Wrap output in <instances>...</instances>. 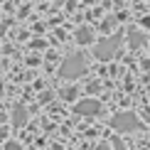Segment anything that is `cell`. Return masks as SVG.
I'll use <instances>...</instances> for the list:
<instances>
[{
  "mask_svg": "<svg viewBox=\"0 0 150 150\" xmlns=\"http://www.w3.org/2000/svg\"><path fill=\"white\" fill-rule=\"evenodd\" d=\"M111 128L118 130V133H135V130L143 128L140 118L135 113H130V111H123V113H118L111 118Z\"/></svg>",
  "mask_w": 150,
  "mask_h": 150,
  "instance_id": "obj_1",
  "label": "cell"
},
{
  "mask_svg": "<svg viewBox=\"0 0 150 150\" xmlns=\"http://www.w3.org/2000/svg\"><path fill=\"white\" fill-rule=\"evenodd\" d=\"M84 71H86L84 54H71V57H67L64 62H62V67H59V76L62 79H76Z\"/></svg>",
  "mask_w": 150,
  "mask_h": 150,
  "instance_id": "obj_2",
  "label": "cell"
},
{
  "mask_svg": "<svg viewBox=\"0 0 150 150\" xmlns=\"http://www.w3.org/2000/svg\"><path fill=\"white\" fill-rule=\"evenodd\" d=\"M118 47H121V37L113 35V37H106V40H101L96 47H93V54H96V59H111L113 54L118 52Z\"/></svg>",
  "mask_w": 150,
  "mask_h": 150,
  "instance_id": "obj_3",
  "label": "cell"
},
{
  "mask_svg": "<svg viewBox=\"0 0 150 150\" xmlns=\"http://www.w3.org/2000/svg\"><path fill=\"white\" fill-rule=\"evenodd\" d=\"M74 111H76L79 116H96V113H101V101L89 96V98H84V101H79L74 106Z\"/></svg>",
  "mask_w": 150,
  "mask_h": 150,
  "instance_id": "obj_4",
  "label": "cell"
},
{
  "mask_svg": "<svg viewBox=\"0 0 150 150\" xmlns=\"http://www.w3.org/2000/svg\"><path fill=\"white\" fill-rule=\"evenodd\" d=\"M25 123H27V108H25V106H15V108H12V126H25Z\"/></svg>",
  "mask_w": 150,
  "mask_h": 150,
  "instance_id": "obj_5",
  "label": "cell"
},
{
  "mask_svg": "<svg viewBox=\"0 0 150 150\" xmlns=\"http://www.w3.org/2000/svg\"><path fill=\"white\" fill-rule=\"evenodd\" d=\"M91 40H93V30L91 27H79L76 30V42L79 45H91Z\"/></svg>",
  "mask_w": 150,
  "mask_h": 150,
  "instance_id": "obj_6",
  "label": "cell"
},
{
  "mask_svg": "<svg viewBox=\"0 0 150 150\" xmlns=\"http://www.w3.org/2000/svg\"><path fill=\"white\" fill-rule=\"evenodd\" d=\"M128 45L133 47V49L143 47V45H145V35H143V32H130L128 35Z\"/></svg>",
  "mask_w": 150,
  "mask_h": 150,
  "instance_id": "obj_7",
  "label": "cell"
},
{
  "mask_svg": "<svg viewBox=\"0 0 150 150\" xmlns=\"http://www.w3.org/2000/svg\"><path fill=\"white\" fill-rule=\"evenodd\" d=\"M62 96H64L67 101H71V98H76V89H74V86H71V89H64V91H62Z\"/></svg>",
  "mask_w": 150,
  "mask_h": 150,
  "instance_id": "obj_8",
  "label": "cell"
},
{
  "mask_svg": "<svg viewBox=\"0 0 150 150\" xmlns=\"http://www.w3.org/2000/svg\"><path fill=\"white\" fill-rule=\"evenodd\" d=\"M5 150H22V145H20V143H8V145H5Z\"/></svg>",
  "mask_w": 150,
  "mask_h": 150,
  "instance_id": "obj_9",
  "label": "cell"
},
{
  "mask_svg": "<svg viewBox=\"0 0 150 150\" xmlns=\"http://www.w3.org/2000/svg\"><path fill=\"white\" fill-rule=\"evenodd\" d=\"M113 148H116V150H126V145L121 143V138H113Z\"/></svg>",
  "mask_w": 150,
  "mask_h": 150,
  "instance_id": "obj_10",
  "label": "cell"
},
{
  "mask_svg": "<svg viewBox=\"0 0 150 150\" xmlns=\"http://www.w3.org/2000/svg\"><path fill=\"white\" fill-rule=\"evenodd\" d=\"M98 91V84H96V81H93V84H89V93H96Z\"/></svg>",
  "mask_w": 150,
  "mask_h": 150,
  "instance_id": "obj_11",
  "label": "cell"
},
{
  "mask_svg": "<svg viewBox=\"0 0 150 150\" xmlns=\"http://www.w3.org/2000/svg\"><path fill=\"white\" fill-rule=\"evenodd\" d=\"M5 30H8V25H5V22H0V37L5 35Z\"/></svg>",
  "mask_w": 150,
  "mask_h": 150,
  "instance_id": "obj_12",
  "label": "cell"
},
{
  "mask_svg": "<svg viewBox=\"0 0 150 150\" xmlns=\"http://www.w3.org/2000/svg\"><path fill=\"white\" fill-rule=\"evenodd\" d=\"M143 25H145V27L150 30V17H143Z\"/></svg>",
  "mask_w": 150,
  "mask_h": 150,
  "instance_id": "obj_13",
  "label": "cell"
},
{
  "mask_svg": "<svg viewBox=\"0 0 150 150\" xmlns=\"http://www.w3.org/2000/svg\"><path fill=\"white\" fill-rule=\"evenodd\" d=\"M96 150H111V148H108V145H106V143H101V145H98Z\"/></svg>",
  "mask_w": 150,
  "mask_h": 150,
  "instance_id": "obj_14",
  "label": "cell"
}]
</instances>
